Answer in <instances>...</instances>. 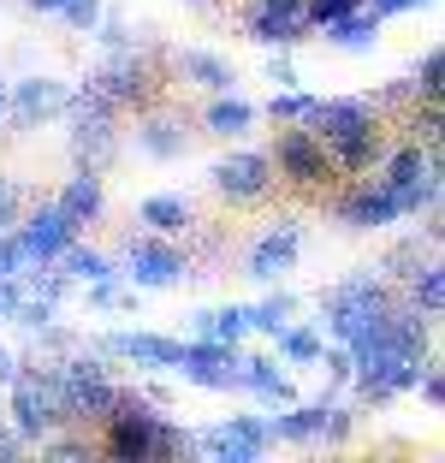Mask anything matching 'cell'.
Wrapping results in <instances>:
<instances>
[{
    "instance_id": "obj_45",
    "label": "cell",
    "mask_w": 445,
    "mask_h": 463,
    "mask_svg": "<svg viewBox=\"0 0 445 463\" xmlns=\"http://www.w3.org/2000/svg\"><path fill=\"white\" fill-rule=\"evenodd\" d=\"M380 18H398V13H416V6H428V0H368Z\"/></svg>"
},
{
    "instance_id": "obj_16",
    "label": "cell",
    "mask_w": 445,
    "mask_h": 463,
    "mask_svg": "<svg viewBox=\"0 0 445 463\" xmlns=\"http://www.w3.org/2000/svg\"><path fill=\"white\" fill-rule=\"evenodd\" d=\"M380 113H374V101L368 96H315L309 101V113L297 125H309L321 143H338V137H351V131H363V125H374Z\"/></svg>"
},
{
    "instance_id": "obj_43",
    "label": "cell",
    "mask_w": 445,
    "mask_h": 463,
    "mask_svg": "<svg viewBox=\"0 0 445 463\" xmlns=\"http://www.w3.org/2000/svg\"><path fill=\"white\" fill-rule=\"evenodd\" d=\"M24 451H30V446H24V434H18V428L0 416V463H18Z\"/></svg>"
},
{
    "instance_id": "obj_33",
    "label": "cell",
    "mask_w": 445,
    "mask_h": 463,
    "mask_svg": "<svg viewBox=\"0 0 445 463\" xmlns=\"http://www.w3.org/2000/svg\"><path fill=\"white\" fill-rule=\"evenodd\" d=\"M315 368H321V381H327V392H321V398H338L345 386H351V351H345V345H321Z\"/></svg>"
},
{
    "instance_id": "obj_48",
    "label": "cell",
    "mask_w": 445,
    "mask_h": 463,
    "mask_svg": "<svg viewBox=\"0 0 445 463\" xmlns=\"http://www.w3.org/2000/svg\"><path fill=\"white\" fill-rule=\"evenodd\" d=\"M190 6H203V0H190Z\"/></svg>"
},
{
    "instance_id": "obj_14",
    "label": "cell",
    "mask_w": 445,
    "mask_h": 463,
    "mask_svg": "<svg viewBox=\"0 0 445 463\" xmlns=\"http://www.w3.org/2000/svg\"><path fill=\"white\" fill-rule=\"evenodd\" d=\"M71 101V83L54 78V71H30V78L13 83V101H6V119L18 125V131H42L48 119H60Z\"/></svg>"
},
{
    "instance_id": "obj_27",
    "label": "cell",
    "mask_w": 445,
    "mask_h": 463,
    "mask_svg": "<svg viewBox=\"0 0 445 463\" xmlns=\"http://www.w3.org/2000/svg\"><path fill=\"white\" fill-rule=\"evenodd\" d=\"M428 256H440V238H421V232H416V238H404V244H392L386 256H380L374 273L386 279V286H404V279H410V273H416Z\"/></svg>"
},
{
    "instance_id": "obj_47",
    "label": "cell",
    "mask_w": 445,
    "mask_h": 463,
    "mask_svg": "<svg viewBox=\"0 0 445 463\" xmlns=\"http://www.w3.org/2000/svg\"><path fill=\"white\" fill-rule=\"evenodd\" d=\"M6 101H13V78L0 71V119H6Z\"/></svg>"
},
{
    "instance_id": "obj_18",
    "label": "cell",
    "mask_w": 445,
    "mask_h": 463,
    "mask_svg": "<svg viewBox=\"0 0 445 463\" xmlns=\"http://www.w3.org/2000/svg\"><path fill=\"white\" fill-rule=\"evenodd\" d=\"M327 149V166H333V178H363L380 166V155H386V137H380V119L363 125V131L338 137V143H321Z\"/></svg>"
},
{
    "instance_id": "obj_23",
    "label": "cell",
    "mask_w": 445,
    "mask_h": 463,
    "mask_svg": "<svg viewBox=\"0 0 445 463\" xmlns=\"http://www.w3.org/2000/svg\"><path fill=\"white\" fill-rule=\"evenodd\" d=\"M137 226H143V232H161V238H178V232L190 238L196 208H190V196H178V191H155V196H143V203H137Z\"/></svg>"
},
{
    "instance_id": "obj_37",
    "label": "cell",
    "mask_w": 445,
    "mask_h": 463,
    "mask_svg": "<svg viewBox=\"0 0 445 463\" xmlns=\"http://www.w3.org/2000/svg\"><path fill=\"white\" fill-rule=\"evenodd\" d=\"M24 203H30V196H24V184L0 173V232H13V226H18V214H24Z\"/></svg>"
},
{
    "instance_id": "obj_20",
    "label": "cell",
    "mask_w": 445,
    "mask_h": 463,
    "mask_svg": "<svg viewBox=\"0 0 445 463\" xmlns=\"http://www.w3.org/2000/svg\"><path fill=\"white\" fill-rule=\"evenodd\" d=\"M54 203L66 208V220L78 232L83 226H101V214H108V178H101V173H78V166H71V178L60 184Z\"/></svg>"
},
{
    "instance_id": "obj_29",
    "label": "cell",
    "mask_w": 445,
    "mask_h": 463,
    "mask_svg": "<svg viewBox=\"0 0 445 463\" xmlns=\"http://www.w3.org/2000/svg\"><path fill=\"white\" fill-rule=\"evenodd\" d=\"M297 309H303V298H297V291H273V298L250 303V333H261V339H279V333L297 321Z\"/></svg>"
},
{
    "instance_id": "obj_35",
    "label": "cell",
    "mask_w": 445,
    "mask_h": 463,
    "mask_svg": "<svg viewBox=\"0 0 445 463\" xmlns=\"http://www.w3.org/2000/svg\"><path fill=\"white\" fill-rule=\"evenodd\" d=\"M101 13H108V0H60V13H54V18H66V24L78 30V36H90Z\"/></svg>"
},
{
    "instance_id": "obj_9",
    "label": "cell",
    "mask_w": 445,
    "mask_h": 463,
    "mask_svg": "<svg viewBox=\"0 0 445 463\" xmlns=\"http://www.w3.org/2000/svg\"><path fill=\"white\" fill-rule=\"evenodd\" d=\"M297 261H303V220L285 214V220H273L256 244H250V256H243V279H256V286H279Z\"/></svg>"
},
{
    "instance_id": "obj_24",
    "label": "cell",
    "mask_w": 445,
    "mask_h": 463,
    "mask_svg": "<svg viewBox=\"0 0 445 463\" xmlns=\"http://www.w3.org/2000/svg\"><path fill=\"white\" fill-rule=\"evenodd\" d=\"M380 24H386V18L363 0L356 13L333 18V24H321V30H327V48H338V54H374L380 48Z\"/></svg>"
},
{
    "instance_id": "obj_44",
    "label": "cell",
    "mask_w": 445,
    "mask_h": 463,
    "mask_svg": "<svg viewBox=\"0 0 445 463\" xmlns=\"http://www.w3.org/2000/svg\"><path fill=\"white\" fill-rule=\"evenodd\" d=\"M18 363H24V356L13 351V345H6V333H0V386H13V374H18Z\"/></svg>"
},
{
    "instance_id": "obj_21",
    "label": "cell",
    "mask_w": 445,
    "mask_h": 463,
    "mask_svg": "<svg viewBox=\"0 0 445 463\" xmlns=\"http://www.w3.org/2000/svg\"><path fill=\"white\" fill-rule=\"evenodd\" d=\"M256 119H261V108H256V101H243L238 90L208 96V108H203V131L220 137V143H243V137L256 131Z\"/></svg>"
},
{
    "instance_id": "obj_8",
    "label": "cell",
    "mask_w": 445,
    "mask_h": 463,
    "mask_svg": "<svg viewBox=\"0 0 445 463\" xmlns=\"http://www.w3.org/2000/svg\"><path fill=\"white\" fill-rule=\"evenodd\" d=\"M268 161H273V173H279L285 184H297V191H321V184H333L327 149H321V137H315L309 125H279Z\"/></svg>"
},
{
    "instance_id": "obj_25",
    "label": "cell",
    "mask_w": 445,
    "mask_h": 463,
    "mask_svg": "<svg viewBox=\"0 0 445 463\" xmlns=\"http://www.w3.org/2000/svg\"><path fill=\"white\" fill-rule=\"evenodd\" d=\"M190 339H220V345H238L250 333V303H220V309H190Z\"/></svg>"
},
{
    "instance_id": "obj_22",
    "label": "cell",
    "mask_w": 445,
    "mask_h": 463,
    "mask_svg": "<svg viewBox=\"0 0 445 463\" xmlns=\"http://www.w3.org/2000/svg\"><path fill=\"white\" fill-rule=\"evenodd\" d=\"M173 66H178V78H185V83H196V90H208V96L238 90V66H232V60H220L214 48H178Z\"/></svg>"
},
{
    "instance_id": "obj_6",
    "label": "cell",
    "mask_w": 445,
    "mask_h": 463,
    "mask_svg": "<svg viewBox=\"0 0 445 463\" xmlns=\"http://www.w3.org/2000/svg\"><path fill=\"white\" fill-rule=\"evenodd\" d=\"M208 184H214L220 203H232V208H256V203H268V196H273L279 173H273L268 149H243V143H238L232 155H220V161L208 166Z\"/></svg>"
},
{
    "instance_id": "obj_30",
    "label": "cell",
    "mask_w": 445,
    "mask_h": 463,
    "mask_svg": "<svg viewBox=\"0 0 445 463\" xmlns=\"http://www.w3.org/2000/svg\"><path fill=\"white\" fill-rule=\"evenodd\" d=\"M54 261L66 268V279H71V286H90V279H108V273H119L108 250H90V244H78V238H71V244L60 250Z\"/></svg>"
},
{
    "instance_id": "obj_4",
    "label": "cell",
    "mask_w": 445,
    "mask_h": 463,
    "mask_svg": "<svg viewBox=\"0 0 445 463\" xmlns=\"http://www.w3.org/2000/svg\"><path fill=\"white\" fill-rule=\"evenodd\" d=\"M6 422L24 434V446H42L54 428H71L66 422V404H60V386H54V368L48 363H18L13 386H6Z\"/></svg>"
},
{
    "instance_id": "obj_26",
    "label": "cell",
    "mask_w": 445,
    "mask_h": 463,
    "mask_svg": "<svg viewBox=\"0 0 445 463\" xmlns=\"http://www.w3.org/2000/svg\"><path fill=\"white\" fill-rule=\"evenodd\" d=\"M404 309H416L421 321H440V309H445V268H440V256H428L416 273L404 279Z\"/></svg>"
},
{
    "instance_id": "obj_46",
    "label": "cell",
    "mask_w": 445,
    "mask_h": 463,
    "mask_svg": "<svg viewBox=\"0 0 445 463\" xmlns=\"http://www.w3.org/2000/svg\"><path fill=\"white\" fill-rule=\"evenodd\" d=\"M24 6H30V13H42V18H54V13H60V0H24Z\"/></svg>"
},
{
    "instance_id": "obj_40",
    "label": "cell",
    "mask_w": 445,
    "mask_h": 463,
    "mask_svg": "<svg viewBox=\"0 0 445 463\" xmlns=\"http://www.w3.org/2000/svg\"><path fill=\"white\" fill-rule=\"evenodd\" d=\"M363 0H309V24L321 30V24H333V18H345V13H356Z\"/></svg>"
},
{
    "instance_id": "obj_28",
    "label": "cell",
    "mask_w": 445,
    "mask_h": 463,
    "mask_svg": "<svg viewBox=\"0 0 445 463\" xmlns=\"http://www.w3.org/2000/svg\"><path fill=\"white\" fill-rule=\"evenodd\" d=\"M321 345H327V333L315 327H303V321H291V327L279 333V339H273V356H279L285 368H315V356H321Z\"/></svg>"
},
{
    "instance_id": "obj_12",
    "label": "cell",
    "mask_w": 445,
    "mask_h": 463,
    "mask_svg": "<svg viewBox=\"0 0 445 463\" xmlns=\"http://www.w3.org/2000/svg\"><path fill=\"white\" fill-rule=\"evenodd\" d=\"M243 30L256 48H297L309 42V0H250L243 6Z\"/></svg>"
},
{
    "instance_id": "obj_2",
    "label": "cell",
    "mask_w": 445,
    "mask_h": 463,
    "mask_svg": "<svg viewBox=\"0 0 445 463\" xmlns=\"http://www.w3.org/2000/svg\"><path fill=\"white\" fill-rule=\"evenodd\" d=\"M315 303H321V321H315V327H321L333 345H356L398 309V286H386L374 268H363V273H351V279L327 286Z\"/></svg>"
},
{
    "instance_id": "obj_31",
    "label": "cell",
    "mask_w": 445,
    "mask_h": 463,
    "mask_svg": "<svg viewBox=\"0 0 445 463\" xmlns=\"http://www.w3.org/2000/svg\"><path fill=\"white\" fill-rule=\"evenodd\" d=\"M137 298H143V291H131L119 273H108V279H90V286H83V309H90V315H131Z\"/></svg>"
},
{
    "instance_id": "obj_36",
    "label": "cell",
    "mask_w": 445,
    "mask_h": 463,
    "mask_svg": "<svg viewBox=\"0 0 445 463\" xmlns=\"http://www.w3.org/2000/svg\"><path fill=\"white\" fill-rule=\"evenodd\" d=\"M95 439L90 434H66V428H54V434L42 439V458H90Z\"/></svg>"
},
{
    "instance_id": "obj_5",
    "label": "cell",
    "mask_w": 445,
    "mask_h": 463,
    "mask_svg": "<svg viewBox=\"0 0 445 463\" xmlns=\"http://www.w3.org/2000/svg\"><path fill=\"white\" fill-rule=\"evenodd\" d=\"M83 90H90V96H101L113 113L148 108V101H155V90H161V78H155V48H137V42L108 48V60L83 78Z\"/></svg>"
},
{
    "instance_id": "obj_10",
    "label": "cell",
    "mask_w": 445,
    "mask_h": 463,
    "mask_svg": "<svg viewBox=\"0 0 445 463\" xmlns=\"http://www.w3.org/2000/svg\"><path fill=\"white\" fill-rule=\"evenodd\" d=\"M238 368L243 351L238 345H220V339H185L178 345V381L203 386V392H238Z\"/></svg>"
},
{
    "instance_id": "obj_38",
    "label": "cell",
    "mask_w": 445,
    "mask_h": 463,
    "mask_svg": "<svg viewBox=\"0 0 445 463\" xmlns=\"http://www.w3.org/2000/svg\"><path fill=\"white\" fill-rule=\"evenodd\" d=\"M416 392H421V404H428V410H440V404H445V374H440V356H421Z\"/></svg>"
},
{
    "instance_id": "obj_3",
    "label": "cell",
    "mask_w": 445,
    "mask_h": 463,
    "mask_svg": "<svg viewBox=\"0 0 445 463\" xmlns=\"http://www.w3.org/2000/svg\"><path fill=\"white\" fill-rule=\"evenodd\" d=\"M60 119L71 125V131H66V155H71V166H78V173H108V166L119 161V131H113V125H119V113H113L101 96H90L83 83L71 90V101H66V113H60Z\"/></svg>"
},
{
    "instance_id": "obj_32",
    "label": "cell",
    "mask_w": 445,
    "mask_h": 463,
    "mask_svg": "<svg viewBox=\"0 0 445 463\" xmlns=\"http://www.w3.org/2000/svg\"><path fill=\"white\" fill-rule=\"evenodd\" d=\"M410 83L421 90V101H440V90H445V54H440V42H428L416 54V71H410Z\"/></svg>"
},
{
    "instance_id": "obj_19",
    "label": "cell",
    "mask_w": 445,
    "mask_h": 463,
    "mask_svg": "<svg viewBox=\"0 0 445 463\" xmlns=\"http://www.w3.org/2000/svg\"><path fill=\"white\" fill-rule=\"evenodd\" d=\"M238 392H250L256 404H268V410L297 404V386H291V374H285L279 356H243V368H238Z\"/></svg>"
},
{
    "instance_id": "obj_39",
    "label": "cell",
    "mask_w": 445,
    "mask_h": 463,
    "mask_svg": "<svg viewBox=\"0 0 445 463\" xmlns=\"http://www.w3.org/2000/svg\"><path fill=\"white\" fill-rule=\"evenodd\" d=\"M24 303V273H0V321H13Z\"/></svg>"
},
{
    "instance_id": "obj_7",
    "label": "cell",
    "mask_w": 445,
    "mask_h": 463,
    "mask_svg": "<svg viewBox=\"0 0 445 463\" xmlns=\"http://www.w3.org/2000/svg\"><path fill=\"white\" fill-rule=\"evenodd\" d=\"M113 268H119V279L131 291H166V286L185 279V250L173 238H161V232H143V238H131L113 256Z\"/></svg>"
},
{
    "instance_id": "obj_11",
    "label": "cell",
    "mask_w": 445,
    "mask_h": 463,
    "mask_svg": "<svg viewBox=\"0 0 445 463\" xmlns=\"http://www.w3.org/2000/svg\"><path fill=\"white\" fill-rule=\"evenodd\" d=\"M333 214H338L345 232H386V226H398V220H410V208H404V196L386 191L380 178H356L351 191L333 203Z\"/></svg>"
},
{
    "instance_id": "obj_15",
    "label": "cell",
    "mask_w": 445,
    "mask_h": 463,
    "mask_svg": "<svg viewBox=\"0 0 445 463\" xmlns=\"http://www.w3.org/2000/svg\"><path fill=\"white\" fill-rule=\"evenodd\" d=\"M18 244H24V261H54L60 250L71 244V238H83L78 226L66 220V208L54 203V196H42V203H24V214H18Z\"/></svg>"
},
{
    "instance_id": "obj_17",
    "label": "cell",
    "mask_w": 445,
    "mask_h": 463,
    "mask_svg": "<svg viewBox=\"0 0 445 463\" xmlns=\"http://www.w3.org/2000/svg\"><path fill=\"white\" fill-rule=\"evenodd\" d=\"M185 149H190V113H178V108H143L137 113V155L178 161Z\"/></svg>"
},
{
    "instance_id": "obj_13",
    "label": "cell",
    "mask_w": 445,
    "mask_h": 463,
    "mask_svg": "<svg viewBox=\"0 0 445 463\" xmlns=\"http://www.w3.org/2000/svg\"><path fill=\"white\" fill-rule=\"evenodd\" d=\"M268 446V416H226L214 428H196V451H208L214 463H256Z\"/></svg>"
},
{
    "instance_id": "obj_42",
    "label": "cell",
    "mask_w": 445,
    "mask_h": 463,
    "mask_svg": "<svg viewBox=\"0 0 445 463\" xmlns=\"http://www.w3.org/2000/svg\"><path fill=\"white\" fill-rule=\"evenodd\" d=\"M268 83H273V90H291V83H303V78H297V66H291V48H279V54L268 60Z\"/></svg>"
},
{
    "instance_id": "obj_1",
    "label": "cell",
    "mask_w": 445,
    "mask_h": 463,
    "mask_svg": "<svg viewBox=\"0 0 445 463\" xmlns=\"http://www.w3.org/2000/svg\"><path fill=\"white\" fill-rule=\"evenodd\" d=\"M101 451L119 463H155V458H190L196 451V428H178L166 410L137 398L131 386L119 392L113 416L101 422Z\"/></svg>"
},
{
    "instance_id": "obj_41",
    "label": "cell",
    "mask_w": 445,
    "mask_h": 463,
    "mask_svg": "<svg viewBox=\"0 0 445 463\" xmlns=\"http://www.w3.org/2000/svg\"><path fill=\"white\" fill-rule=\"evenodd\" d=\"M24 244H18V232H0V273H24Z\"/></svg>"
},
{
    "instance_id": "obj_34",
    "label": "cell",
    "mask_w": 445,
    "mask_h": 463,
    "mask_svg": "<svg viewBox=\"0 0 445 463\" xmlns=\"http://www.w3.org/2000/svg\"><path fill=\"white\" fill-rule=\"evenodd\" d=\"M309 101H315L309 90H297V83H291V90H273V96L261 101V113H268L273 125H297L303 113H309Z\"/></svg>"
}]
</instances>
